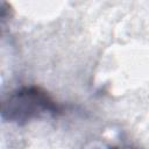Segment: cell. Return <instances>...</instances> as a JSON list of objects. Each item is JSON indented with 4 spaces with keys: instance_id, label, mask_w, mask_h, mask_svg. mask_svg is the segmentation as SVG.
<instances>
[{
    "instance_id": "cell-1",
    "label": "cell",
    "mask_w": 149,
    "mask_h": 149,
    "mask_svg": "<svg viewBox=\"0 0 149 149\" xmlns=\"http://www.w3.org/2000/svg\"><path fill=\"white\" fill-rule=\"evenodd\" d=\"M63 113L59 105L40 86H22L10 92L1 104L3 121L23 126L44 116H57Z\"/></svg>"
}]
</instances>
